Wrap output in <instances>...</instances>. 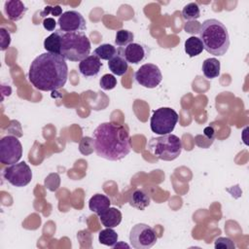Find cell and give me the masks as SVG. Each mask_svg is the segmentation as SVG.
<instances>
[{"label":"cell","mask_w":249,"mask_h":249,"mask_svg":"<svg viewBox=\"0 0 249 249\" xmlns=\"http://www.w3.org/2000/svg\"><path fill=\"white\" fill-rule=\"evenodd\" d=\"M68 78L66 59L56 53H43L33 59L28 71L32 86L43 91H53L62 88Z\"/></svg>","instance_id":"1"},{"label":"cell","mask_w":249,"mask_h":249,"mask_svg":"<svg viewBox=\"0 0 249 249\" xmlns=\"http://www.w3.org/2000/svg\"><path fill=\"white\" fill-rule=\"evenodd\" d=\"M93 146L98 157L108 160L125 158L131 149L127 129L114 123H102L93 131Z\"/></svg>","instance_id":"2"},{"label":"cell","mask_w":249,"mask_h":249,"mask_svg":"<svg viewBox=\"0 0 249 249\" xmlns=\"http://www.w3.org/2000/svg\"><path fill=\"white\" fill-rule=\"evenodd\" d=\"M204 50L213 55H224L230 47V35L226 25L216 18L204 20L197 31Z\"/></svg>","instance_id":"3"},{"label":"cell","mask_w":249,"mask_h":249,"mask_svg":"<svg viewBox=\"0 0 249 249\" xmlns=\"http://www.w3.org/2000/svg\"><path fill=\"white\" fill-rule=\"evenodd\" d=\"M90 41L84 32H63L60 55L70 61H82L90 53Z\"/></svg>","instance_id":"4"},{"label":"cell","mask_w":249,"mask_h":249,"mask_svg":"<svg viewBox=\"0 0 249 249\" xmlns=\"http://www.w3.org/2000/svg\"><path fill=\"white\" fill-rule=\"evenodd\" d=\"M147 148L159 160L170 161L180 156L182 152V141L177 135L168 133L151 138Z\"/></svg>","instance_id":"5"},{"label":"cell","mask_w":249,"mask_h":249,"mask_svg":"<svg viewBox=\"0 0 249 249\" xmlns=\"http://www.w3.org/2000/svg\"><path fill=\"white\" fill-rule=\"evenodd\" d=\"M178 114L170 107H160L154 111L151 120V130L159 135L171 133L178 122Z\"/></svg>","instance_id":"6"},{"label":"cell","mask_w":249,"mask_h":249,"mask_svg":"<svg viewBox=\"0 0 249 249\" xmlns=\"http://www.w3.org/2000/svg\"><path fill=\"white\" fill-rule=\"evenodd\" d=\"M157 240L158 237L154 229L147 224H136L130 230L129 241L135 249H149L156 244Z\"/></svg>","instance_id":"7"},{"label":"cell","mask_w":249,"mask_h":249,"mask_svg":"<svg viewBox=\"0 0 249 249\" xmlns=\"http://www.w3.org/2000/svg\"><path fill=\"white\" fill-rule=\"evenodd\" d=\"M22 156L20 141L13 135L4 136L0 140V161L3 164L17 163Z\"/></svg>","instance_id":"8"},{"label":"cell","mask_w":249,"mask_h":249,"mask_svg":"<svg viewBox=\"0 0 249 249\" xmlns=\"http://www.w3.org/2000/svg\"><path fill=\"white\" fill-rule=\"evenodd\" d=\"M4 178L15 187H25L31 182L32 171L25 161L14 163L3 172Z\"/></svg>","instance_id":"9"},{"label":"cell","mask_w":249,"mask_h":249,"mask_svg":"<svg viewBox=\"0 0 249 249\" xmlns=\"http://www.w3.org/2000/svg\"><path fill=\"white\" fill-rule=\"evenodd\" d=\"M134 78L140 86L147 89H154L162 81V74L156 64L145 63L135 72Z\"/></svg>","instance_id":"10"},{"label":"cell","mask_w":249,"mask_h":249,"mask_svg":"<svg viewBox=\"0 0 249 249\" xmlns=\"http://www.w3.org/2000/svg\"><path fill=\"white\" fill-rule=\"evenodd\" d=\"M59 28L63 32H83L87 22L81 13L75 10L64 12L57 19Z\"/></svg>","instance_id":"11"},{"label":"cell","mask_w":249,"mask_h":249,"mask_svg":"<svg viewBox=\"0 0 249 249\" xmlns=\"http://www.w3.org/2000/svg\"><path fill=\"white\" fill-rule=\"evenodd\" d=\"M119 53H121L126 62L131 64H138L144 61L148 55L149 51L147 46L139 43H131L124 48L118 49Z\"/></svg>","instance_id":"12"},{"label":"cell","mask_w":249,"mask_h":249,"mask_svg":"<svg viewBox=\"0 0 249 249\" xmlns=\"http://www.w3.org/2000/svg\"><path fill=\"white\" fill-rule=\"evenodd\" d=\"M101 67V60L94 54H89L79 63V71L85 77H95L99 73Z\"/></svg>","instance_id":"13"},{"label":"cell","mask_w":249,"mask_h":249,"mask_svg":"<svg viewBox=\"0 0 249 249\" xmlns=\"http://www.w3.org/2000/svg\"><path fill=\"white\" fill-rule=\"evenodd\" d=\"M4 12L10 20L18 21L23 18L27 8L19 0H9L4 4Z\"/></svg>","instance_id":"14"},{"label":"cell","mask_w":249,"mask_h":249,"mask_svg":"<svg viewBox=\"0 0 249 249\" xmlns=\"http://www.w3.org/2000/svg\"><path fill=\"white\" fill-rule=\"evenodd\" d=\"M122 213L119 209L115 207H109L103 213L99 215V219L101 224L106 228H116L122 222Z\"/></svg>","instance_id":"15"},{"label":"cell","mask_w":249,"mask_h":249,"mask_svg":"<svg viewBox=\"0 0 249 249\" xmlns=\"http://www.w3.org/2000/svg\"><path fill=\"white\" fill-rule=\"evenodd\" d=\"M111 205V200L105 195L96 194L93 195L89 200V208L98 216L107 210Z\"/></svg>","instance_id":"16"},{"label":"cell","mask_w":249,"mask_h":249,"mask_svg":"<svg viewBox=\"0 0 249 249\" xmlns=\"http://www.w3.org/2000/svg\"><path fill=\"white\" fill-rule=\"evenodd\" d=\"M63 31L60 29L53 31L51 35H49L44 41V49L47 53L60 54L61 49V37Z\"/></svg>","instance_id":"17"},{"label":"cell","mask_w":249,"mask_h":249,"mask_svg":"<svg viewBox=\"0 0 249 249\" xmlns=\"http://www.w3.org/2000/svg\"><path fill=\"white\" fill-rule=\"evenodd\" d=\"M150 196L144 190H134L129 196V204L139 210H144L150 204Z\"/></svg>","instance_id":"18"},{"label":"cell","mask_w":249,"mask_h":249,"mask_svg":"<svg viewBox=\"0 0 249 249\" xmlns=\"http://www.w3.org/2000/svg\"><path fill=\"white\" fill-rule=\"evenodd\" d=\"M221 64L215 57L206 58L202 63V73L207 79H214L220 76Z\"/></svg>","instance_id":"19"},{"label":"cell","mask_w":249,"mask_h":249,"mask_svg":"<svg viewBox=\"0 0 249 249\" xmlns=\"http://www.w3.org/2000/svg\"><path fill=\"white\" fill-rule=\"evenodd\" d=\"M109 70L117 76H123L127 72L128 64L126 60L124 58V56L118 53L116 56L111 58L108 62Z\"/></svg>","instance_id":"20"},{"label":"cell","mask_w":249,"mask_h":249,"mask_svg":"<svg viewBox=\"0 0 249 249\" xmlns=\"http://www.w3.org/2000/svg\"><path fill=\"white\" fill-rule=\"evenodd\" d=\"M204 50L202 42L196 36H191L185 41V52L190 57L196 56Z\"/></svg>","instance_id":"21"},{"label":"cell","mask_w":249,"mask_h":249,"mask_svg":"<svg viewBox=\"0 0 249 249\" xmlns=\"http://www.w3.org/2000/svg\"><path fill=\"white\" fill-rule=\"evenodd\" d=\"M118 53H119L118 49L116 47H114L113 45H110V44L99 45L93 51V54L96 55L99 59L108 60V61L111 58H113L114 56H116L118 54Z\"/></svg>","instance_id":"22"},{"label":"cell","mask_w":249,"mask_h":249,"mask_svg":"<svg viewBox=\"0 0 249 249\" xmlns=\"http://www.w3.org/2000/svg\"><path fill=\"white\" fill-rule=\"evenodd\" d=\"M98 240L103 245L114 247L118 242V233L112 228H106L99 232Z\"/></svg>","instance_id":"23"},{"label":"cell","mask_w":249,"mask_h":249,"mask_svg":"<svg viewBox=\"0 0 249 249\" xmlns=\"http://www.w3.org/2000/svg\"><path fill=\"white\" fill-rule=\"evenodd\" d=\"M134 34L126 29H120L116 33L115 44L120 48H124L127 45L133 43Z\"/></svg>","instance_id":"24"},{"label":"cell","mask_w":249,"mask_h":249,"mask_svg":"<svg viewBox=\"0 0 249 249\" xmlns=\"http://www.w3.org/2000/svg\"><path fill=\"white\" fill-rule=\"evenodd\" d=\"M183 18L186 20H195L200 17V9L196 3H189L182 10Z\"/></svg>","instance_id":"25"},{"label":"cell","mask_w":249,"mask_h":249,"mask_svg":"<svg viewBox=\"0 0 249 249\" xmlns=\"http://www.w3.org/2000/svg\"><path fill=\"white\" fill-rule=\"evenodd\" d=\"M99 86L102 89L110 90L117 86V79L112 74H105L99 80Z\"/></svg>","instance_id":"26"},{"label":"cell","mask_w":249,"mask_h":249,"mask_svg":"<svg viewBox=\"0 0 249 249\" xmlns=\"http://www.w3.org/2000/svg\"><path fill=\"white\" fill-rule=\"evenodd\" d=\"M79 150L80 152L83 154V155H89L93 152L94 150V146H93V139L89 137V136H86V137H83L81 139V142H80V147H79Z\"/></svg>","instance_id":"27"},{"label":"cell","mask_w":249,"mask_h":249,"mask_svg":"<svg viewBox=\"0 0 249 249\" xmlns=\"http://www.w3.org/2000/svg\"><path fill=\"white\" fill-rule=\"evenodd\" d=\"M214 247L216 249H234L235 245L233 241L229 237H218L215 240Z\"/></svg>","instance_id":"28"},{"label":"cell","mask_w":249,"mask_h":249,"mask_svg":"<svg viewBox=\"0 0 249 249\" xmlns=\"http://www.w3.org/2000/svg\"><path fill=\"white\" fill-rule=\"evenodd\" d=\"M50 14H52L54 17H60L63 13H62V8L59 5H55V6H46L44 8V10L40 13V16L43 18H47V16H49Z\"/></svg>","instance_id":"29"},{"label":"cell","mask_w":249,"mask_h":249,"mask_svg":"<svg viewBox=\"0 0 249 249\" xmlns=\"http://www.w3.org/2000/svg\"><path fill=\"white\" fill-rule=\"evenodd\" d=\"M11 44V35L3 27L0 28V50L5 51L10 47Z\"/></svg>","instance_id":"30"},{"label":"cell","mask_w":249,"mask_h":249,"mask_svg":"<svg viewBox=\"0 0 249 249\" xmlns=\"http://www.w3.org/2000/svg\"><path fill=\"white\" fill-rule=\"evenodd\" d=\"M43 26L47 31H53L55 29L56 26V21L54 20L53 18L51 17H47L44 20H43Z\"/></svg>","instance_id":"31"},{"label":"cell","mask_w":249,"mask_h":249,"mask_svg":"<svg viewBox=\"0 0 249 249\" xmlns=\"http://www.w3.org/2000/svg\"><path fill=\"white\" fill-rule=\"evenodd\" d=\"M204 134L209 138V139H213L214 137V129L211 126H207L204 129Z\"/></svg>","instance_id":"32"}]
</instances>
